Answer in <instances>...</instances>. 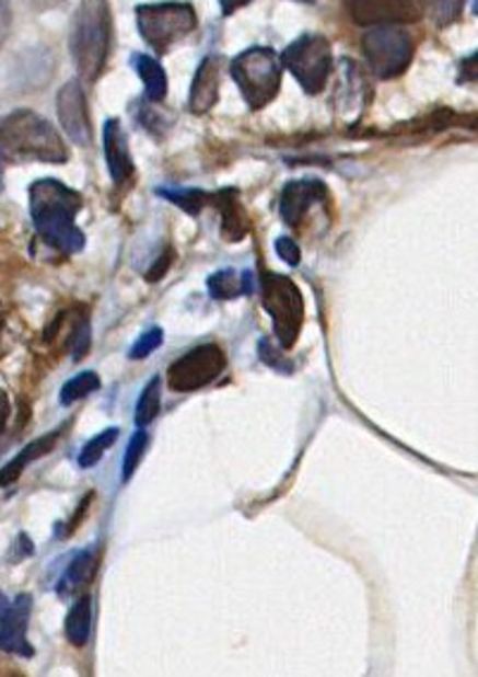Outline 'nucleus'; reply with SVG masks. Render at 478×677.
Listing matches in <instances>:
<instances>
[{"label": "nucleus", "mask_w": 478, "mask_h": 677, "mask_svg": "<svg viewBox=\"0 0 478 677\" xmlns=\"http://www.w3.org/2000/svg\"><path fill=\"white\" fill-rule=\"evenodd\" d=\"M459 81L462 84H478V50L474 53V56L464 58L459 62Z\"/></svg>", "instance_id": "72a5a7b5"}, {"label": "nucleus", "mask_w": 478, "mask_h": 677, "mask_svg": "<svg viewBox=\"0 0 478 677\" xmlns=\"http://www.w3.org/2000/svg\"><path fill=\"white\" fill-rule=\"evenodd\" d=\"M103 141H105V162H107V170H110L113 182L117 186L125 184L133 174V162H131L129 144L125 137V129H121L119 125V119L105 122Z\"/></svg>", "instance_id": "2eb2a0df"}, {"label": "nucleus", "mask_w": 478, "mask_h": 677, "mask_svg": "<svg viewBox=\"0 0 478 677\" xmlns=\"http://www.w3.org/2000/svg\"><path fill=\"white\" fill-rule=\"evenodd\" d=\"M148 432L143 427H139L133 432V437L129 439L127 444V451H125V460H121V482H129L131 475L136 472V468H139L141 458L148 449Z\"/></svg>", "instance_id": "bb28decb"}, {"label": "nucleus", "mask_w": 478, "mask_h": 677, "mask_svg": "<svg viewBox=\"0 0 478 677\" xmlns=\"http://www.w3.org/2000/svg\"><path fill=\"white\" fill-rule=\"evenodd\" d=\"M281 62L271 48H248L231 62V77L250 111H259L277 99L281 89Z\"/></svg>", "instance_id": "20e7f679"}, {"label": "nucleus", "mask_w": 478, "mask_h": 677, "mask_svg": "<svg viewBox=\"0 0 478 677\" xmlns=\"http://www.w3.org/2000/svg\"><path fill=\"white\" fill-rule=\"evenodd\" d=\"M326 198V186L319 180H293L283 186L279 198V215L281 220L295 227L305 218L310 206Z\"/></svg>", "instance_id": "ddd939ff"}, {"label": "nucleus", "mask_w": 478, "mask_h": 677, "mask_svg": "<svg viewBox=\"0 0 478 677\" xmlns=\"http://www.w3.org/2000/svg\"><path fill=\"white\" fill-rule=\"evenodd\" d=\"M343 74H340V84L336 89V103L346 117H360L364 103L369 101V87L362 77V70L352 60L340 62Z\"/></svg>", "instance_id": "dca6fc26"}, {"label": "nucleus", "mask_w": 478, "mask_h": 677, "mask_svg": "<svg viewBox=\"0 0 478 677\" xmlns=\"http://www.w3.org/2000/svg\"><path fill=\"white\" fill-rule=\"evenodd\" d=\"M474 12L478 15V0H474Z\"/></svg>", "instance_id": "c9c22d12"}, {"label": "nucleus", "mask_w": 478, "mask_h": 677, "mask_svg": "<svg viewBox=\"0 0 478 677\" xmlns=\"http://www.w3.org/2000/svg\"><path fill=\"white\" fill-rule=\"evenodd\" d=\"M113 15L107 0H81L70 32V53L81 79L95 81L110 56Z\"/></svg>", "instance_id": "f03ea898"}, {"label": "nucleus", "mask_w": 478, "mask_h": 677, "mask_svg": "<svg viewBox=\"0 0 478 677\" xmlns=\"http://www.w3.org/2000/svg\"><path fill=\"white\" fill-rule=\"evenodd\" d=\"M70 153L56 127L34 111H15L3 119L5 162H67Z\"/></svg>", "instance_id": "7ed1b4c3"}, {"label": "nucleus", "mask_w": 478, "mask_h": 677, "mask_svg": "<svg viewBox=\"0 0 478 677\" xmlns=\"http://www.w3.org/2000/svg\"><path fill=\"white\" fill-rule=\"evenodd\" d=\"M162 338H165V332H162V328H150L145 330L139 338H136L131 351H129V358L131 360H143L148 358L150 354H155V351L162 346Z\"/></svg>", "instance_id": "cd10ccee"}, {"label": "nucleus", "mask_w": 478, "mask_h": 677, "mask_svg": "<svg viewBox=\"0 0 478 677\" xmlns=\"http://www.w3.org/2000/svg\"><path fill=\"white\" fill-rule=\"evenodd\" d=\"M133 70L139 72L143 87H145V99L150 103H160L162 99L167 96V74L162 70V65L155 58L141 56V53H136L131 58Z\"/></svg>", "instance_id": "aec40b11"}, {"label": "nucleus", "mask_w": 478, "mask_h": 677, "mask_svg": "<svg viewBox=\"0 0 478 677\" xmlns=\"http://www.w3.org/2000/svg\"><path fill=\"white\" fill-rule=\"evenodd\" d=\"M214 206L222 213V237L226 241H241L248 234V225L243 222V206L236 188H222V192H217Z\"/></svg>", "instance_id": "f3484780"}, {"label": "nucleus", "mask_w": 478, "mask_h": 677, "mask_svg": "<svg viewBox=\"0 0 478 677\" xmlns=\"http://www.w3.org/2000/svg\"><path fill=\"white\" fill-rule=\"evenodd\" d=\"M34 599L30 594H20L15 601L3 599V630H0V644L5 654H18L24 658L34 656V646L26 640Z\"/></svg>", "instance_id": "f8f14e48"}, {"label": "nucleus", "mask_w": 478, "mask_h": 677, "mask_svg": "<svg viewBox=\"0 0 478 677\" xmlns=\"http://www.w3.org/2000/svg\"><path fill=\"white\" fill-rule=\"evenodd\" d=\"M58 117L67 137L77 146L91 144V119L84 87L79 81H67L58 93Z\"/></svg>", "instance_id": "9b49d317"}, {"label": "nucleus", "mask_w": 478, "mask_h": 677, "mask_svg": "<svg viewBox=\"0 0 478 677\" xmlns=\"http://www.w3.org/2000/svg\"><path fill=\"white\" fill-rule=\"evenodd\" d=\"M160 409H162V377L155 375L143 387L141 397H139V403H136V415H133L136 425L148 427L158 417Z\"/></svg>", "instance_id": "b1692460"}, {"label": "nucleus", "mask_w": 478, "mask_h": 677, "mask_svg": "<svg viewBox=\"0 0 478 677\" xmlns=\"http://www.w3.org/2000/svg\"><path fill=\"white\" fill-rule=\"evenodd\" d=\"M362 50L369 70L378 79L400 77L415 56L412 38L398 26H374L362 38Z\"/></svg>", "instance_id": "6e6552de"}, {"label": "nucleus", "mask_w": 478, "mask_h": 677, "mask_svg": "<svg viewBox=\"0 0 478 677\" xmlns=\"http://www.w3.org/2000/svg\"><path fill=\"white\" fill-rule=\"evenodd\" d=\"M91 608H93V604H91V597L86 594V597H81L70 608V613H67V618H65L67 642H70L77 649H84L89 644V638H91Z\"/></svg>", "instance_id": "412c9836"}, {"label": "nucleus", "mask_w": 478, "mask_h": 677, "mask_svg": "<svg viewBox=\"0 0 478 677\" xmlns=\"http://www.w3.org/2000/svg\"><path fill=\"white\" fill-rule=\"evenodd\" d=\"M172 263H174V251H172V249L167 246L165 251H162V253H160V259H158V261L153 263V267H150V269H148V273H145V279H148L150 284H155V282H160L162 277H165V275H167V269H170V265H172Z\"/></svg>", "instance_id": "2f4dec72"}, {"label": "nucleus", "mask_w": 478, "mask_h": 677, "mask_svg": "<svg viewBox=\"0 0 478 677\" xmlns=\"http://www.w3.org/2000/svg\"><path fill=\"white\" fill-rule=\"evenodd\" d=\"M32 220L36 232L48 246L62 253H79L84 249V234L79 232L74 218L81 210V196L74 188L58 180H38L30 192Z\"/></svg>", "instance_id": "f257e3e1"}, {"label": "nucleus", "mask_w": 478, "mask_h": 677, "mask_svg": "<svg viewBox=\"0 0 478 677\" xmlns=\"http://www.w3.org/2000/svg\"><path fill=\"white\" fill-rule=\"evenodd\" d=\"M248 3H253V0H220L224 15H231V12H236L238 8L248 5ZM305 3H310V0H305Z\"/></svg>", "instance_id": "f704fd0d"}, {"label": "nucleus", "mask_w": 478, "mask_h": 677, "mask_svg": "<svg viewBox=\"0 0 478 677\" xmlns=\"http://www.w3.org/2000/svg\"><path fill=\"white\" fill-rule=\"evenodd\" d=\"M257 354H259V358H263V363L269 365V368H275V370L285 372V375L293 372L291 360H285V358L281 356V346H271V344H269V338H259Z\"/></svg>", "instance_id": "c756f323"}, {"label": "nucleus", "mask_w": 478, "mask_h": 677, "mask_svg": "<svg viewBox=\"0 0 478 677\" xmlns=\"http://www.w3.org/2000/svg\"><path fill=\"white\" fill-rule=\"evenodd\" d=\"M226 368V354L220 344H198L188 354L176 358L167 370V385L179 394H190L212 385Z\"/></svg>", "instance_id": "1a4fd4ad"}, {"label": "nucleus", "mask_w": 478, "mask_h": 677, "mask_svg": "<svg viewBox=\"0 0 478 677\" xmlns=\"http://www.w3.org/2000/svg\"><path fill=\"white\" fill-rule=\"evenodd\" d=\"M117 437H119V427H107V429L101 432V435H95L93 439H89L84 444V449H81V454H79V466L81 468L98 466L103 454L110 449V446L117 441Z\"/></svg>", "instance_id": "a878e982"}, {"label": "nucleus", "mask_w": 478, "mask_h": 677, "mask_svg": "<svg viewBox=\"0 0 478 677\" xmlns=\"http://www.w3.org/2000/svg\"><path fill=\"white\" fill-rule=\"evenodd\" d=\"M427 8L431 12L433 22L439 26H445V24H453L459 18L464 0H427Z\"/></svg>", "instance_id": "c85d7f7f"}, {"label": "nucleus", "mask_w": 478, "mask_h": 677, "mask_svg": "<svg viewBox=\"0 0 478 677\" xmlns=\"http://www.w3.org/2000/svg\"><path fill=\"white\" fill-rule=\"evenodd\" d=\"M60 435H62V427L56 429V432H48V435H44L40 439H34L32 444H26L24 449L15 456V460H10V463L3 468V484L8 486L10 482H15L24 472L26 466L34 463V460H38V458H44L48 451L56 449Z\"/></svg>", "instance_id": "6ab92c4d"}, {"label": "nucleus", "mask_w": 478, "mask_h": 677, "mask_svg": "<svg viewBox=\"0 0 478 677\" xmlns=\"http://www.w3.org/2000/svg\"><path fill=\"white\" fill-rule=\"evenodd\" d=\"M220 84H222V58L208 56L200 62L194 87H190L188 111L194 115L210 113L212 105L217 103V96H220Z\"/></svg>", "instance_id": "4468645a"}, {"label": "nucleus", "mask_w": 478, "mask_h": 677, "mask_svg": "<svg viewBox=\"0 0 478 677\" xmlns=\"http://www.w3.org/2000/svg\"><path fill=\"white\" fill-rule=\"evenodd\" d=\"M277 253H279V259L283 261V263H289V265H300V249H298V243L291 239V237H279L277 239Z\"/></svg>", "instance_id": "473e14b6"}, {"label": "nucleus", "mask_w": 478, "mask_h": 677, "mask_svg": "<svg viewBox=\"0 0 478 677\" xmlns=\"http://www.w3.org/2000/svg\"><path fill=\"white\" fill-rule=\"evenodd\" d=\"M98 389H101L98 372L84 370V372H79L77 377H72L70 382H65V387L60 389V401H62V405H72L81 399L91 397L93 391H98Z\"/></svg>", "instance_id": "393cba45"}, {"label": "nucleus", "mask_w": 478, "mask_h": 677, "mask_svg": "<svg viewBox=\"0 0 478 677\" xmlns=\"http://www.w3.org/2000/svg\"><path fill=\"white\" fill-rule=\"evenodd\" d=\"M158 196L167 198L174 206H179L184 213L188 215H200V210L208 206V203H214V194L202 192V188H174V186H160Z\"/></svg>", "instance_id": "4be33fe9"}, {"label": "nucleus", "mask_w": 478, "mask_h": 677, "mask_svg": "<svg viewBox=\"0 0 478 677\" xmlns=\"http://www.w3.org/2000/svg\"><path fill=\"white\" fill-rule=\"evenodd\" d=\"M281 60L310 96L324 91L334 70L331 44L319 34H305L295 38L293 44L283 50Z\"/></svg>", "instance_id": "0eeeda50"}, {"label": "nucleus", "mask_w": 478, "mask_h": 677, "mask_svg": "<svg viewBox=\"0 0 478 677\" xmlns=\"http://www.w3.org/2000/svg\"><path fill=\"white\" fill-rule=\"evenodd\" d=\"M95 565H98V544L79 551L77 556L70 561V565L65 567L62 580L58 582V592L60 594H72V592L84 587L86 582L93 577Z\"/></svg>", "instance_id": "a211bd4d"}, {"label": "nucleus", "mask_w": 478, "mask_h": 677, "mask_svg": "<svg viewBox=\"0 0 478 677\" xmlns=\"http://www.w3.org/2000/svg\"><path fill=\"white\" fill-rule=\"evenodd\" d=\"M139 32L155 53H167L196 30V10L188 3H148L136 8Z\"/></svg>", "instance_id": "423d86ee"}, {"label": "nucleus", "mask_w": 478, "mask_h": 677, "mask_svg": "<svg viewBox=\"0 0 478 677\" xmlns=\"http://www.w3.org/2000/svg\"><path fill=\"white\" fill-rule=\"evenodd\" d=\"M259 291H263L265 310L269 313L271 322H275V334L279 338V346L291 348L300 330H303L305 320L303 294H300L291 277L277 273H263Z\"/></svg>", "instance_id": "39448f33"}, {"label": "nucleus", "mask_w": 478, "mask_h": 677, "mask_svg": "<svg viewBox=\"0 0 478 677\" xmlns=\"http://www.w3.org/2000/svg\"><path fill=\"white\" fill-rule=\"evenodd\" d=\"M208 291L214 301H231L238 299V296H248L245 289V275L234 273V269H220V273L210 275L208 279Z\"/></svg>", "instance_id": "5701e85b"}, {"label": "nucleus", "mask_w": 478, "mask_h": 677, "mask_svg": "<svg viewBox=\"0 0 478 677\" xmlns=\"http://www.w3.org/2000/svg\"><path fill=\"white\" fill-rule=\"evenodd\" d=\"M70 342H72V358L74 360H81L89 354V351H91V322L86 318L79 320Z\"/></svg>", "instance_id": "7c9ffc66"}, {"label": "nucleus", "mask_w": 478, "mask_h": 677, "mask_svg": "<svg viewBox=\"0 0 478 677\" xmlns=\"http://www.w3.org/2000/svg\"><path fill=\"white\" fill-rule=\"evenodd\" d=\"M423 0H348L350 18L362 26H395L419 22Z\"/></svg>", "instance_id": "9d476101"}]
</instances>
